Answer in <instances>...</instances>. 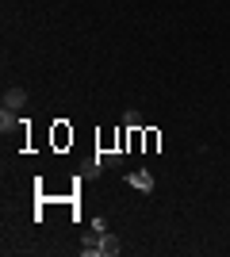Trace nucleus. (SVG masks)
Instances as JSON below:
<instances>
[{
  "mask_svg": "<svg viewBox=\"0 0 230 257\" xmlns=\"http://www.w3.org/2000/svg\"><path fill=\"white\" fill-rule=\"evenodd\" d=\"M127 184H131L134 192L150 196V192H153V173H150V169H134L131 177H127Z\"/></svg>",
  "mask_w": 230,
  "mask_h": 257,
  "instance_id": "f257e3e1",
  "label": "nucleus"
},
{
  "mask_svg": "<svg viewBox=\"0 0 230 257\" xmlns=\"http://www.w3.org/2000/svg\"><path fill=\"white\" fill-rule=\"evenodd\" d=\"M4 107H12V111H23V107H27V88L12 85L8 92H4Z\"/></svg>",
  "mask_w": 230,
  "mask_h": 257,
  "instance_id": "f03ea898",
  "label": "nucleus"
},
{
  "mask_svg": "<svg viewBox=\"0 0 230 257\" xmlns=\"http://www.w3.org/2000/svg\"><path fill=\"white\" fill-rule=\"evenodd\" d=\"M119 238H115V234H111V230H108V234H104V238H100V253H104V257H115V253H119Z\"/></svg>",
  "mask_w": 230,
  "mask_h": 257,
  "instance_id": "7ed1b4c3",
  "label": "nucleus"
},
{
  "mask_svg": "<svg viewBox=\"0 0 230 257\" xmlns=\"http://www.w3.org/2000/svg\"><path fill=\"white\" fill-rule=\"evenodd\" d=\"M12 127H16V111H12V107H0V131L8 135Z\"/></svg>",
  "mask_w": 230,
  "mask_h": 257,
  "instance_id": "20e7f679",
  "label": "nucleus"
},
{
  "mask_svg": "<svg viewBox=\"0 0 230 257\" xmlns=\"http://www.w3.org/2000/svg\"><path fill=\"white\" fill-rule=\"evenodd\" d=\"M100 165H108V169H119V165H123V154H104V158H100Z\"/></svg>",
  "mask_w": 230,
  "mask_h": 257,
  "instance_id": "39448f33",
  "label": "nucleus"
},
{
  "mask_svg": "<svg viewBox=\"0 0 230 257\" xmlns=\"http://www.w3.org/2000/svg\"><path fill=\"white\" fill-rule=\"evenodd\" d=\"M123 123H127L131 131H138V127H142V115H138V111H127V115H123Z\"/></svg>",
  "mask_w": 230,
  "mask_h": 257,
  "instance_id": "423d86ee",
  "label": "nucleus"
},
{
  "mask_svg": "<svg viewBox=\"0 0 230 257\" xmlns=\"http://www.w3.org/2000/svg\"><path fill=\"white\" fill-rule=\"evenodd\" d=\"M92 230H96V234H108V219H104V215H96V219H92Z\"/></svg>",
  "mask_w": 230,
  "mask_h": 257,
  "instance_id": "0eeeda50",
  "label": "nucleus"
}]
</instances>
